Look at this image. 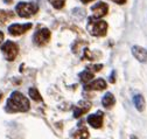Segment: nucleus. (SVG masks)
I'll return each instance as SVG.
<instances>
[{
    "instance_id": "obj_1",
    "label": "nucleus",
    "mask_w": 147,
    "mask_h": 139,
    "mask_svg": "<svg viewBox=\"0 0 147 139\" xmlns=\"http://www.w3.org/2000/svg\"><path fill=\"white\" fill-rule=\"evenodd\" d=\"M30 109V103L26 96H24L20 91H13L7 99L5 111L8 113L15 112H27Z\"/></svg>"
},
{
    "instance_id": "obj_2",
    "label": "nucleus",
    "mask_w": 147,
    "mask_h": 139,
    "mask_svg": "<svg viewBox=\"0 0 147 139\" xmlns=\"http://www.w3.org/2000/svg\"><path fill=\"white\" fill-rule=\"evenodd\" d=\"M88 30L92 36H97V38L105 36L107 33V22L102 19L90 16L88 22Z\"/></svg>"
},
{
    "instance_id": "obj_3",
    "label": "nucleus",
    "mask_w": 147,
    "mask_h": 139,
    "mask_svg": "<svg viewBox=\"0 0 147 139\" xmlns=\"http://www.w3.org/2000/svg\"><path fill=\"white\" fill-rule=\"evenodd\" d=\"M15 12L20 18H30L39 12V6L33 3L21 1L15 6Z\"/></svg>"
},
{
    "instance_id": "obj_4",
    "label": "nucleus",
    "mask_w": 147,
    "mask_h": 139,
    "mask_svg": "<svg viewBox=\"0 0 147 139\" xmlns=\"http://www.w3.org/2000/svg\"><path fill=\"white\" fill-rule=\"evenodd\" d=\"M1 53L4 54L5 59L9 62L14 61L19 54V46L13 41H6L3 46H1Z\"/></svg>"
},
{
    "instance_id": "obj_5",
    "label": "nucleus",
    "mask_w": 147,
    "mask_h": 139,
    "mask_svg": "<svg viewBox=\"0 0 147 139\" xmlns=\"http://www.w3.org/2000/svg\"><path fill=\"white\" fill-rule=\"evenodd\" d=\"M50 38H51L50 30L48 28H41L35 32L34 36H33V42L38 47H43L50 41Z\"/></svg>"
},
{
    "instance_id": "obj_6",
    "label": "nucleus",
    "mask_w": 147,
    "mask_h": 139,
    "mask_svg": "<svg viewBox=\"0 0 147 139\" xmlns=\"http://www.w3.org/2000/svg\"><path fill=\"white\" fill-rule=\"evenodd\" d=\"M32 27H33V25L30 22H28V24H13L8 27V33L12 36H20L22 34H25L26 32H28Z\"/></svg>"
},
{
    "instance_id": "obj_7",
    "label": "nucleus",
    "mask_w": 147,
    "mask_h": 139,
    "mask_svg": "<svg viewBox=\"0 0 147 139\" xmlns=\"http://www.w3.org/2000/svg\"><path fill=\"white\" fill-rule=\"evenodd\" d=\"M91 11H92V16L97 19H102L103 16H105L109 12V5L104 1L97 3L96 5H94L91 7Z\"/></svg>"
},
{
    "instance_id": "obj_8",
    "label": "nucleus",
    "mask_w": 147,
    "mask_h": 139,
    "mask_svg": "<svg viewBox=\"0 0 147 139\" xmlns=\"http://www.w3.org/2000/svg\"><path fill=\"white\" fill-rule=\"evenodd\" d=\"M107 88V84L106 82L103 80V78H98L96 81H91L89 82L85 86H84V89L86 91H92V90H97V91H100V90H105Z\"/></svg>"
},
{
    "instance_id": "obj_9",
    "label": "nucleus",
    "mask_w": 147,
    "mask_h": 139,
    "mask_svg": "<svg viewBox=\"0 0 147 139\" xmlns=\"http://www.w3.org/2000/svg\"><path fill=\"white\" fill-rule=\"evenodd\" d=\"M91 109V103L86 102V101H81L74 108V117L75 118H80L82 115L86 113L89 110Z\"/></svg>"
},
{
    "instance_id": "obj_10",
    "label": "nucleus",
    "mask_w": 147,
    "mask_h": 139,
    "mask_svg": "<svg viewBox=\"0 0 147 139\" xmlns=\"http://www.w3.org/2000/svg\"><path fill=\"white\" fill-rule=\"evenodd\" d=\"M103 112H97L94 115H90L88 117V123L90 126H92L94 129H100L103 126Z\"/></svg>"
},
{
    "instance_id": "obj_11",
    "label": "nucleus",
    "mask_w": 147,
    "mask_h": 139,
    "mask_svg": "<svg viewBox=\"0 0 147 139\" xmlns=\"http://www.w3.org/2000/svg\"><path fill=\"white\" fill-rule=\"evenodd\" d=\"M132 54L133 56L141 63L147 62V49H145L144 47L140 46H133L132 47Z\"/></svg>"
},
{
    "instance_id": "obj_12",
    "label": "nucleus",
    "mask_w": 147,
    "mask_h": 139,
    "mask_svg": "<svg viewBox=\"0 0 147 139\" xmlns=\"http://www.w3.org/2000/svg\"><path fill=\"white\" fill-rule=\"evenodd\" d=\"M102 104H103V107L105 109H110V108H112L115 104H116V98L115 96L111 94V92H106L103 98H102Z\"/></svg>"
},
{
    "instance_id": "obj_13",
    "label": "nucleus",
    "mask_w": 147,
    "mask_h": 139,
    "mask_svg": "<svg viewBox=\"0 0 147 139\" xmlns=\"http://www.w3.org/2000/svg\"><path fill=\"white\" fill-rule=\"evenodd\" d=\"M133 103H134V107L136 109L139 111V112H142L146 108V102H145V98L142 95H136L133 97Z\"/></svg>"
},
{
    "instance_id": "obj_14",
    "label": "nucleus",
    "mask_w": 147,
    "mask_h": 139,
    "mask_svg": "<svg viewBox=\"0 0 147 139\" xmlns=\"http://www.w3.org/2000/svg\"><path fill=\"white\" fill-rule=\"evenodd\" d=\"M14 18V13L12 11H4L0 9V25H5L7 21Z\"/></svg>"
},
{
    "instance_id": "obj_15",
    "label": "nucleus",
    "mask_w": 147,
    "mask_h": 139,
    "mask_svg": "<svg viewBox=\"0 0 147 139\" xmlns=\"http://www.w3.org/2000/svg\"><path fill=\"white\" fill-rule=\"evenodd\" d=\"M80 80H81V82L82 83H84V84H88L89 82H91L94 80V73L92 72H90L89 69H85L84 72H82V73H80Z\"/></svg>"
},
{
    "instance_id": "obj_16",
    "label": "nucleus",
    "mask_w": 147,
    "mask_h": 139,
    "mask_svg": "<svg viewBox=\"0 0 147 139\" xmlns=\"http://www.w3.org/2000/svg\"><path fill=\"white\" fill-rule=\"evenodd\" d=\"M89 131L86 128H80L78 130H76L72 134L74 139H88L89 138Z\"/></svg>"
},
{
    "instance_id": "obj_17",
    "label": "nucleus",
    "mask_w": 147,
    "mask_h": 139,
    "mask_svg": "<svg viewBox=\"0 0 147 139\" xmlns=\"http://www.w3.org/2000/svg\"><path fill=\"white\" fill-rule=\"evenodd\" d=\"M28 94H29V96H30V98L33 101H35V102H42V96H41V94L39 92V90L36 88H29Z\"/></svg>"
},
{
    "instance_id": "obj_18",
    "label": "nucleus",
    "mask_w": 147,
    "mask_h": 139,
    "mask_svg": "<svg viewBox=\"0 0 147 139\" xmlns=\"http://www.w3.org/2000/svg\"><path fill=\"white\" fill-rule=\"evenodd\" d=\"M49 1L53 5V7H55L56 9H61L65 4V0H49Z\"/></svg>"
},
{
    "instance_id": "obj_19",
    "label": "nucleus",
    "mask_w": 147,
    "mask_h": 139,
    "mask_svg": "<svg viewBox=\"0 0 147 139\" xmlns=\"http://www.w3.org/2000/svg\"><path fill=\"white\" fill-rule=\"evenodd\" d=\"M86 69H89L90 72L92 73H97V72H100L103 69V64H94V65H88Z\"/></svg>"
},
{
    "instance_id": "obj_20",
    "label": "nucleus",
    "mask_w": 147,
    "mask_h": 139,
    "mask_svg": "<svg viewBox=\"0 0 147 139\" xmlns=\"http://www.w3.org/2000/svg\"><path fill=\"white\" fill-rule=\"evenodd\" d=\"M83 55H84V57H85L86 60H90V61L96 60V59H95V56L90 53V50H89L88 48H85V49H84V54H83Z\"/></svg>"
},
{
    "instance_id": "obj_21",
    "label": "nucleus",
    "mask_w": 147,
    "mask_h": 139,
    "mask_svg": "<svg viewBox=\"0 0 147 139\" xmlns=\"http://www.w3.org/2000/svg\"><path fill=\"white\" fill-rule=\"evenodd\" d=\"M110 82H111V83H115L116 82V72L113 70L112 73H111V75H110Z\"/></svg>"
},
{
    "instance_id": "obj_22",
    "label": "nucleus",
    "mask_w": 147,
    "mask_h": 139,
    "mask_svg": "<svg viewBox=\"0 0 147 139\" xmlns=\"http://www.w3.org/2000/svg\"><path fill=\"white\" fill-rule=\"evenodd\" d=\"M113 3H116L117 5H125L127 0H112Z\"/></svg>"
},
{
    "instance_id": "obj_23",
    "label": "nucleus",
    "mask_w": 147,
    "mask_h": 139,
    "mask_svg": "<svg viewBox=\"0 0 147 139\" xmlns=\"http://www.w3.org/2000/svg\"><path fill=\"white\" fill-rule=\"evenodd\" d=\"M3 41H4V33L0 32V43H1Z\"/></svg>"
},
{
    "instance_id": "obj_24",
    "label": "nucleus",
    "mask_w": 147,
    "mask_h": 139,
    "mask_svg": "<svg viewBox=\"0 0 147 139\" xmlns=\"http://www.w3.org/2000/svg\"><path fill=\"white\" fill-rule=\"evenodd\" d=\"M81 1L85 5V4H89V3H91V1H94V0H81Z\"/></svg>"
},
{
    "instance_id": "obj_25",
    "label": "nucleus",
    "mask_w": 147,
    "mask_h": 139,
    "mask_svg": "<svg viewBox=\"0 0 147 139\" xmlns=\"http://www.w3.org/2000/svg\"><path fill=\"white\" fill-rule=\"evenodd\" d=\"M4 3H5V4H12L13 0H4Z\"/></svg>"
},
{
    "instance_id": "obj_26",
    "label": "nucleus",
    "mask_w": 147,
    "mask_h": 139,
    "mask_svg": "<svg viewBox=\"0 0 147 139\" xmlns=\"http://www.w3.org/2000/svg\"><path fill=\"white\" fill-rule=\"evenodd\" d=\"M130 139H138V138H137L136 136H131V138H130Z\"/></svg>"
},
{
    "instance_id": "obj_27",
    "label": "nucleus",
    "mask_w": 147,
    "mask_h": 139,
    "mask_svg": "<svg viewBox=\"0 0 147 139\" xmlns=\"http://www.w3.org/2000/svg\"><path fill=\"white\" fill-rule=\"evenodd\" d=\"M0 99H1V94H0Z\"/></svg>"
}]
</instances>
